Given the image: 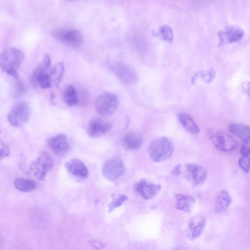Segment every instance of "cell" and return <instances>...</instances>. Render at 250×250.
<instances>
[{
  "label": "cell",
  "instance_id": "cell-1",
  "mask_svg": "<svg viewBox=\"0 0 250 250\" xmlns=\"http://www.w3.org/2000/svg\"><path fill=\"white\" fill-rule=\"evenodd\" d=\"M24 59V54L19 49L7 47L0 53V68L15 79L19 78L17 69Z\"/></svg>",
  "mask_w": 250,
  "mask_h": 250
},
{
  "label": "cell",
  "instance_id": "cell-2",
  "mask_svg": "<svg viewBox=\"0 0 250 250\" xmlns=\"http://www.w3.org/2000/svg\"><path fill=\"white\" fill-rule=\"evenodd\" d=\"M174 145L169 138L160 137L150 143L148 154L151 159L155 162H161L168 159L173 154Z\"/></svg>",
  "mask_w": 250,
  "mask_h": 250
},
{
  "label": "cell",
  "instance_id": "cell-3",
  "mask_svg": "<svg viewBox=\"0 0 250 250\" xmlns=\"http://www.w3.org/2000/svg\"><path fill=\"white\" fill-rule=\"evenodd\" d=\"M51 60L49 56L45 54L42 62L37 66L31 75V82L35 85L42 88H47L51 86Z\"/></svg>",
  "mask_w": 250,
  "mask_h": 250
},
{
  "label": "cell",
  "instance_id": "cell-4",
  "mask_svg": "<svg viewBox=\"0 0 250 250\" xmlns=\"http://www.w3.org/2000/svg\"><path fill=\"white\" fill-rule=\"evenodd\" d=\"M54 160L47 152L42 151L40 156L30 164L29 172L41 181H44L47 173L53 168Z\"/></svg>",
  "mask_w": 250,
  "mask_h": 250
},
{
  "label": "cell",
  "instance_id": "cell-5",
  "mask_svg": "<svg viewBox=\"0 0 250 250\" xmlns=\"http://www.w3.org/2000/svg\"><path fill=\"white\" fill-rule=\"evenodd\" d=\"M118 103V97L116 94L106 92L96 98L95 107L99 114L104 116H110L116 111Z\"/></svg>",
  "mask_w": 250,
  "mask_h": 250
},
{
  "label": "cell",
  "instance_id": "cell-6",
  "mask_svg": "<svg viewBox=\"0 0 250 250\" xmlns=\"http://www.w3.org/2000/svg\"><path fill=\"white\" fill-rule=\"evenodd\" d=\"M30 117V108L27 103L19 101L11 107L8 114L9 123L14 127H21L26 124Z\"/></svg>",
  "mask_w": 250,
  "mask_h": 250
},
{
  "label": "cell",
  "instance_id": "cell-7",
  "mask_svg": "<svg viewBox=\"0 0 250 250\" xmlns=\"http://www.w3.org/2000/svg\"><path fill=\"white\" fill-rule=\"evenodd\" d=\"M207 134L216 148L220 151H231L237 145V141L232 136L224 131L209 129L207 131Z\"/></svg>",
  "mask_w": 250,
  "mask_h": 250
},
{
  "label": "cell",
  "instance_id": "cell-8",
  "mask_svg": "<svg viewBox=\"0 0 250 250\" xmlns=\"http://www.w3.org/2000/svg\"><path fill=\"white\" fill-rule=\"evenodd\" d=\"M125 167L122 160L113 158L106 161L102 169L103 176L109 181H114L121 177L125 172Z\"/></svg>",
  "mask_w": 250,
  "mask_h": 250
},
{
  "label": "cell",
  "instance_id": "cell-9",
  "mask_svg": "<svg viewBox=\"0 0 250 250\" xmlns=\"http://www.w3.org/2000/svg\"><path fill=\"white\" fill-rule=\"evenodd\" d=\"M52 35L60 42L73 46L79 45L83 40L81 33L74 29H57L53 31Z\"/></svg>",
  "mask_w": 250,
  "mask_h": 250
},
{
  "label": "cell",
  "instance_id": "cell-10",
  "mask_svg": "<svg viewBox=\"0 0 250 250\" xmlns=\"http://www.w3.org/2000/svg\"><path fill=\"white\" fill-rule=\"evenodd\" d=\"M110 67L112 71L125 84H131L136 82L137 75L134 70L126 64L121 62H114Z\"/></svg>",
  "mask_w": 250,
  "mask_h": 250
},
{
  "label": "cell",
  "instance_id": "cell-11",
  "mask_svg": "<svg viewBox=\"0 0 250 250\" xmlns=\"http://www.w3.org/2000/svg\"><path fill=\"white\" fill-rule=\"evenodd\" d=\"M244 35V32L242 28L233 25L224 27L217 33L220 45L237 42L241 39Z\"/></svg>",
  "mask_w": 250,
  "mask_h": 250
},
{
  "label": "cell",
  "instance_id": "cell-12",
  "mask_svg": "<svg viewBox=\"0 0 250 250\" xmlns=\"http://www.w3.org/2000/svg\"><path fill=\"white\" fill-rule=\"evenodd\" d=\"M134 188L144 199L148 200L154 197L159 192L161 186L142 179L134 184Z\"/></svg>",
  "mask_w": 250,
  "mask_h": 250
},
{
  "label": "cell",
  "instance_id": "cell-13",
  "mask_svg": "<svg viewBox=\"0 0 250 250\" xmlns=\"http://www.w3.org/2000/svg\"><path fill=\"white\" fill-rule=\"evenodd\" d=\"M111 128V124L109 121L101 118H95L88 124L87 133L91 137L97 138L106 134Z\"/></svg>",
  "mask_w": 250,
  "mask_h": 250
},
{
  "label": "cell",
  "instance_id": "cell-14",
  "mask_svg": "<svg viewBox=\"0 0 250 250\" xmlns=\"http://www.w3.org/2000/svg\"><path fill=\"white\" fill-rule=\"evenodd\" d=\"M185 169L188 181L194 186L202 184L207 178V171L202 166L187 163Z\"/></svg>",
  "mask_w": 250,
  "mask_h": 250
},
{
  "label": "cell",
  "instance_id": "cell-15",
  "mask_svg": "<svg viewBox=\"0 0 250 250\" xmlns=\"http://www.w3.org/2000/svg\"><path fill=\"white\" fill-rule=\"evenodd\" d=\"M206 225V218L202 215L192 217L188 225L187 237L190 241L197 239L203 233Z\"/></svg>",
  "mask_w": 250,
  "mask_h": 250
},
{
  "label": "cell",
  "instance_id": "cell-16",
  "mask_svg": "<svg viewBox=\"0 0 250 250\" xmlns=\"http://www.w3.org/2000/svg\"><path fill=\"white\" fill-rule=\"evenodd\" d=\"M68 172L80 179L87 178L89 174L88 168L85 164L78 159H72L65 164Z\"/></svg>",
  "mask_w": 250,
  "mask_h": 250
},
{
  "label": "cell",
  "instance_id": "cell-17",
  "mask_svg": "<svg viewBox=\"0 0 250 250\" xmlns=\"http://www.w3.org/2000/svg\"><path fill=\"white\" fill-rule=\"evenodd\" d=\"M48 144L52 151L57 154H65L69 148L67 136L63 134H58L51 138Z\"/></svg>",
  "mask_w": 250,
  "mask_h": 250
},
{
  "label": "cell",
  "instance_id": "cell-18",
  "mask_svg": "<svg viewBox=\"0 0 250 250\" xmlns=\"http://www.w3.org/2000/svg\"><path fill=\"white\" fill-rule=\"evenodd\" d=\"M175 208L186 212H190L195 203V199L192 196L181 193L175 195Z\"/></svg>",
  "mask_w": 250,
  "mask_h": 250
},
{
  "label": "cell",
  "instance_id": "cell-19",
  "mask_svg": "<svg viewBox=\"0 0 250 250\" xmlns=\"http://www.w3.org/2000/svg\"><path fill=\"white\" fill-rule=\"evenodd\" d=\"M231 202V197L229 192L225 189L219 190L215 199V209L217 212L225 211L229 206Z\"/></svg>",
  "mask_w": 250,
  "mask_h": 250
},
{
  "label": "cell",
  "instance_id": "cell-20",
  "mask_svg": "<svg viewBox=\"0 0 250 250\" xmlns=\"http://www.w3.org/2000/svg\"><path fill=\"white\" fill-rule=\"evenodd\" d=\"M143 143L142 135L137 132H129L123 138V145L127 149L139 148Z\"/></svg>",
  "mask_w": 250,
  "mask_h": 250
},
{
  "label": "cell",
  "instance_id": "cell-21",
  "mask_svg": "<svg viewBox=\"0 0 250 250\" xmlns=\"http://www.w3.org/2000/svg\"><path fill=\"white\" fill-rule=\"evenodd\" d=\"M228 129L231 134L242 140L243 142H250L249 126L241 124L233 123L229 125Z\"/></svg>",
  "mask_w": 250,
  "mask_h": 250
},
{
  "label": "cell",
  "instance_id": "cell-22",
  "mask_svg": "<svg viewBox=\"0 0 250 250\" xmlns=\"http://www.w3.org/2000/svg\"><path fill=\"white\" fill-rule=\"evenodd\" d=\"M178 118L182 126L188 132L194 134L199 132L200 129L198 126L188 114L185 112L180 113L178 115Z\"/></svg>",
  "mask_w": 250,
  "mask_h": 250
},
{
  "label": "cell",
  "instance_id": "cell-23",
  "mask_svg": "<svg viewBox=\"0 0 250 250\" xmlns=\"http://www.w3.org/2000/svg\"><path fill=\"white\" fill-rule=\"evenodd\" d=\"M63 99L68 106H73L76 104L78 97L76 90L73 85L69 84L64 88Z\"/></svg>",
  "mask_w": 250,
  "mask_h": 250
},
{
  "label": "cell",
  "instance_id": "cell-24",
  "mask_svg": "<svg viewBox=\"0 0 250 250\" xmlns=\"http://www.w3.org/2000/svg\"><path fill=\"white\" fill-rule=\"evenodd\" d=\"M15 187L22 192H30L36 188V183L34 181L23 178H16L14 181Z\"/></svg>",
  "mask_w": 250,
  "mask_h": 250
},
{
  "label": "cell",
  "instance_id": "cell-25",
  "mask_svg": "<svg viewBox=\"0 0 250 250\" xmlns=\"http://www.w3.org/2000/svg\"><path fill=\"white\" fill-rule=\"evenodd\" d=\"M64 72V65L62 62H60L51 69L50 74L51 80H53L56 85L61 81Z\"/></svg>",
  "mask_w": 250,
  "mask_h": 250
},
{
  "label": "cell",
  "instance_id": "cell-26",
  "mask_svg": "<svg viewBox=\"0 0 250 250\" xmlns=\"http://www.w3.org/2000/svg\"><path fill=\"white\" fill-rule=\"evenodd\" d=\"M158 35L162 39L168 42H171L174 38L173 30L167 25H164L159 27Z\"/></svg>",
  "mask_w": 250,
  "mask_h": 250
},
{
  "label": "cell",
  "instance_id": "cell-27",
  "mask_svg": "<svg viewBox=\"0 0 250 250\" xmlns=\"http://www.w3.org/2000/svg\"><path fill=\"white\" fill-rule=\"evenodd\" d=\"M112 198V201L108 206L110 211L120 206L127 199V197L123 194H113Z\"/></svg>",
  "mask_w": 250,
  "mask_h": 250
},
{
  "label": "cell",
  "instance_id": "cell-28",
  "mask_svg": "<svg viewBox=\"0 0 250 250\" xmlns=\"http://www.w3.org/2000/svg\"><path fill=\"white\" fill-rule=\"evenodd\" d=\"M10 153L11 150L9 146L1 138V131H0V160L8 157Z\"/></svg>",
  "mask_w": 250,
  "mask_h": 250
},
{
  "label": "cell",
  "instance_id": "cell-29",
  "mask_svg": "<svg viewBox=\"0 0 250 250\" xmlns=\"http://www.w3.org/2000/svg\"><path fill=\"white\" fill-rule=\"evenodd\" d=\"M250 156H244L240 157L238 163L240 167L243 170L248 173L249 171Z\"/></svg>",
  "mask_w": 250,
  "mask_h": 250
},
{
  "label": "cell",
  "instance_id": "cell-30",
  "mask_svg": "<svg viewBox=\"0 0 250 250\" xmlns=\"http://www.w3.org/2000/svg\"><path fill=\"white\" fill-rule=\"evenodd\" d=\"M201 75L204 80L207 82H209L213 79L215 76V72L213 69H210L206 73L201 72Z\"/></svg>",
  "mask_w": 250,
  "mask_h": 250
},
{
  "label": "cell",
  "instance_id": "cell-31",
  "mask_svg": "<svg viewBox=\"0 0 250 250\" xmlns=\"http://www.w3.org/2000/svg\"><path fill=\"white\" fill-rule=\"evenodd\" d=\"M240 153L244 156H249L250 153V142H243L240 147Z\"/></svg>",
  "mask_w": 250,
  "mask_h": 250
},
{
  "label": "cell",
  "instance_id": "cell-32",
  "mask_svg": "<svg viewBox=\"0 0 250 250\" xmlns=\"http://www.w3.org/2000/svg\"><path fill=\"white\" fill-rule=\"evenodd\" d=\"M182 171V166L180 164L176 165L172 171V174L174 176H179Z\"/></svg>",
  "mask_w": 250,
  "mask_h": 250
},
{
  "label": "cell",
  "instance_id": "cell-33",
  "mask_svg": "<svg viewBox=\"0 0 250 250\" xmlns=\"http://www.w3.org/2000/svg\"><path fill=\"white\" fill-rule=\"evenodd\" d=\"M91 245L97 249H101L103 247V245L99 242L96 241H92Z\"/></svg>",
  "mask_w": 250,
  "mask_h": 250
},
{
  "label": "cell",
  "instance_id": "cell-34",
  "mask_svg": "<svg viewBox=\"0 0 250 250\" xmlns=\"http://www.w3.org/2000/svg\"></svg>",
  "mask_w": 250,
  "mask_h": 250
}]
</instances>
